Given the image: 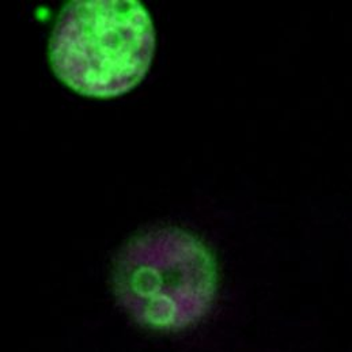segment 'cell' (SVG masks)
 I'll return each mask as SVG.
<instances>
[{
	"instance_id": "cell-2",
	"label": "cell",
	"mask_w": 352,
	"mask_h": 352,
	"mask_svg": "<svg viewBox=\"0 0 352 352\" xmlns=\"http://www.w3.org/2000/svg\"><path fill=\"white\" fill-rule=\"evenodd\" d=\"M219 285L215 256L196 235L177 228L133 236L118 253L113 287L140 325L177 332L203 320Z\"/></svg>"
},
{
	"instance_id": "cell-1",
	"label": "cell",
	"mask_w": 352,
	"mask_h": 352,
	"mask_svg": "<svg viewBox=\"0 0 352 352\" xmlns=\"http://www.w3.org/2000/svg\"><path fill=\"white\" fill-rule=\"evenodd\" d=\"M157 37L138 0H74L60 11L48 47L51 69L72 91L116 98L147 75Z\"/></svg>"
}]
</instances>
